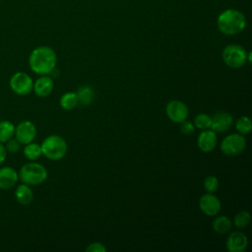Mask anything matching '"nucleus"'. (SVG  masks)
<instances>
[{
	"mask_svg": "<svg viewBox=\"0 0 252 252\" xmlns=\"http://www.w3.org/2000/svg\"><path fill=\"white\" fill-rule=\"evenodd\" d=\"M54 88V81L51 77H48L47 75H41L34 83L32 90L34 91L35 94L39 97H45L48 96Z\"/></svg>",
	"mask_w": 252,
	"mask_h": 252,
	"instance_id": "14",
	"label": "nucleus"
},
{
	"mask_svg": "<svg viewBox=\"0 0 252 252\" xmlns=\"http://www.w3.org/2000/svg\"><path fill=\"white\" fill-rule=\"evenodd\" d=\"M232 227V220L226 216H219L213 220V229L220 234L227 233Z\"/></svg>",
	"mask_w": 252,
	"mask_h": 252,
	"instance_id": "17",
	"label": "nucleus"
},
{
	"mask_svg": "<svg viewBox=\"0 0 252 252\" xmlns=\"http://www.w3.org/2000/svg\"><path fill=\"white\" fill-rule=\"evenodd\" d=\"M40 147L42 155L51 160H59L63 158L68 150L65 139L59 135H50L46 137Z\"/></svg>",
	"mask_w": 252,
	"mask_h": 252,
	"instance_id": "4",
	"label": "nucleus"
},
{
	"mask_svg": "<svg viewBox=\"0 0 252 252\" xmlns=\"http://www.w3.org/2000/svg\"><path fill=\"white\" fill-rule=\"evenodd\" d=\"M246 148V139L239 133H232L224 137L220 143V151L228 157L241 154Z\"/></svg>",
	"mask_w": 252,
	"mask_h": 252,
	"instance_id": "6",
	"label": "nucleus"
},
{
	"mask_svg": "<svg viewBox=\"0 0 252 252\" xmlns=\"http://www.w3.org/2000/svg\"><path fill=\"white\" fill-rule=\"evenodd\" d=\"M86 251H88V252H105L106 248L101 242H93L86 248Z\"/></svg>",
	"mask_w": 252,
	"mask_h": 252,
	"instance_id": "28",
	"label": "nucleus"
},
{
	"mask_svg": "<svg viewBox=\"0 0 252 252\" xmlns=\"http://www.w3.org/2000/svg\"><path fill=\"white\" fill-rule=\"evenodd\" d=\"M219 187V179L214 175H209L204 180V188L207 193H214Z\"/></svg>",
	"mask_w": 252,
	"mask_h": 252,
	"instance_id": "25",
	"label": "nucleus"
},
{
	"mask_svg": "<svg viewBox=\"0 0 252 252\" xmlns=\"http://www.w3.org/2000/svg\"><path fill=\"white\" fill-rule=\"evenodd\" d=\"M9 85L15 94L19 95H26L32 91L33 81L27 73L17 72L10 78Z\"/></svg>",
	"mask_w": 252,
	"mask_h": 252,
	"instance_id": "7",
	"label": "nucleus"
},
{
	"mask_svg": "<svg viewBox=\"0 0 252 252\" xmlns=\"http://www.w3.org/2000/svg\"><path fill=\"white\" fill-rule=\"evenodd\" d=\"M225 246L229 252H243L248 246V238L241 231H233L227 236Z\"/></svg>",
	"mask_w": 252,
	"mask_h": 252,
	"instance_id": "11",
	"label": "nucleus"
},
{
	"mask_svg": "<svg viewBox=\"0 0 252 252\" xmlns=\"http://www.w3.org/2000/svg\"><path fill=\"white\" fill-rule=\"evenodd\" d=\"M6 155H7V151L4 144L0 143V164H2L6 159Z\"/></svg>",
	"mask_w": 252,
	"mask_h": 252,
	"instance_id": "29",
	"label": "nucleus"
},
{
	"mask_svg": "<svg viewBox=\"0 0 252 252\" xmlns=\"http://www.w3.org/2000/svg\"><path fill=\"white\" fill-rule=\"evenodd\" d=\"M15 133V125L8 120L0 121V143H6L13 138Z\"/></svg>",
	"mask_w": 252,
	"mask_h": 252,
	"instance_id": "20",
	"label": "nucleus"
},
{
	"mask_svg": "<svg viewBox=\"0 0 252 252\" xmlns=\"http://www.w3.org/2000/svg\"><path fill=\"white\" fill-rule=\"evenodd\" d=\"M18 174L21 181L30 186L39 185L43 183L47 178L46 168L42 164L32 160V162L24 164Z\"/></svg>",
	"mask_w": 252,
	"mask_h": 252,
	"instance_id": "3",
	"label": "nucleus"
},
{
	"mask_svg": "<svg viewBox=\"0 0 252 252\" xmlns=\"http://www.w3.org/2000/svg\"><path fill=\"white\" fill-rule=\"evenodd\" d=\"M76 94L79 103L82 105H90L94 99V91L90 86H81L77 90Z\"/></svg>",
	"mask_w": 252,
	"mask_h": 252,
	"instance_id": "18",
	"label": "nucleus"
},
{
	"mask_svg": "<svg viewBox=\"0 0 252 252\" xmlns=\"http://www.w3.org/2000/svg\"><path fill=\"white\" fill-rule=\"evenodd\" d=\"M199 208L203 214L209 217L217 216L220 209L221 203L220 199L213 193H207L201 196L199 200Z\"/></svg>",
	"mask_w": 252,
	"mask_h": 252,
	"instance_id": "10",
	"label": "nucleus"
},
{
	"mask_svg": "<svg viewBox=\"0 0 252 252\" xmlns=\"http://www.w3.org/2000/svg\"><path fill=\"white\" fill-rule=\"evenodd\" d=\"M221 58L224 64L230 68H241L247 62V51L239 44H228L222 49Z\"/></svg>",
	"mask_w": 252,
	"mask_h": 252,
	"instance_id": "5",
	"label": "nucleus"
},
{
	"mask_svg": "<svg viewBox=\"0 0 252 252\" xmlns=\"http://www.w3.org/2000/svg\"><path fill=\"white\" fill-rule=\"evenodd\" d=\"M193 124L195 128H198L200 130L210 129L212 124V116L207 113H199L195 116Z\"/></svg>",
	"mask_w": 252,
	"mask_h": 252,
	"instance_id": "22",
	"label": "nucleus"
},
{
	"mask_svg": "<svg viewBox=\"0 0 252 252\" xmlns=\"http://www.w3.org/2000/svg\"><path fill=\"white\" fill-rule=\"evenodd\" d=\"M251 220V216L249 214V212L247 211H240L238 212L234 219H233V224L238 228V229H242L244 227H246Z\"/></svg>",
	"mask_w": 252,
	"mask_h": 252,
	"instance_id": "24",
	"label": "nucleus"
},
{
	"mask_svg": "<svg viewBox=\"0 0 252 252\" xmlns=\"http://www.w3.org/2000/svg\"><path fill=\"white\" fill-rule=\"evenodd\" d=\"M5 148H6L7 152H9L11 154H16V153L19 152V150L21 148V143L16 138L15 139L11 138L10 140H8L6 142Z\"/></svg>",
	"mask_w": 252,
	"mask_h": 252,
	"instance_id": "26",
	"label": "nucleus"
},
{
	"mask_svg": "<svg viewBox=\"0 0 252 252\" xmlns=\"http://www.w3.org/2000/svg\"><path fill=\"white\" fill-rule=\"evenodd\" d=\"M42 155L41 152V147L40 145L31 142L27 145H25L24 148V156L30 159V160H36L37 158H40V156Z\"/></svg>",
	"mask_w": 252,
	"mask_h": 252,
	"instance_id": "21",
	"label": "nucleus"
},
{
	"mask_svg": "<svg viewBox=\"0 0 252 252\" xmlns=\"http://www.w3.org/2000/svg\"><path fill=\"white\" fill-rule=\"evenodd\" d=\"M195 131V126L193 124V122H190V121H183L180 123V132L183 134V135H191L192 133H194Z\"/></svg>",
	"mask_w": 252,
	"mask_h": 252,
	"instance_id": "27",
	"label": "nucleus"
},
{
	"mask_svg": "<svg viewBox=\"0 0 252 252\" xmlns=\"http://www.w3.org/2000/svg\"><path fill=\"white\" fill-rule=\"evenodd\" d=\"M235 128H236V131L245 136L247 134L250 133L251 129H252V122H251V119L248 117V116H241L239 117L237 120H236V123H235Z\"/></svg>",
	"mask_w": 252,
	"mask_h": 252,
	"instance_id": "23",
	"label": "nucleus"
},
{
	"mask_svg": "<svg viewBox=\"0 0 252 252\" xmlns=\"http://www.w3.org/2000/svg\"><path fill=\"white\" fill-rule=\"evenodd\" d=\"M19 180L18 172L10 167L4 166L0 168V189L7 190L12 188Z\"/></svg>",
	"mask_w": 252,
	"mask_h": 252,
	"instance_id": "15",
	"label": "nucleus"
},
{
	"mask_svg": "<svg viewBox=\"0 0 252 252\" xmlns=\"http://www.w3.org/2000/svg\"><path fill=\"white\" fill-rule=\"evenodd\" d=\"M233 123V117L226 111H218L212 116L211 128L216 133L227 131Z\"/></svg>",
	"mask_w": 252,
	"mask_h": 252,
	"instance_id": "12",
	"label": "nucleus"
},
{
	"mask_svg": "<svg viewBox=\"0 0 252 252\" xmlns=\"http://www.w3.org/2000/svg\"><path fill=\"white\" fill-rule=\"evenodd\" d=\"M15 138L21 143V145H27L36 137V127L29 120H24L15 126Z\"/></svg>",
	"mask_w": 252,
	"mask_h": 252,
	"instance_id": "9",
	"label": "nucleus"
},
{
	"mask_svg": "<svg viewBox=\"0 0 252 252\" xmlns=\"http://www.w3.org/2000/svg\"><path fill=\"white\" fill-rule=\"evenodd\" d=\"M165 112L169 120L175 123H181L187 120L189 115V108L183 101L172 99L167 102L165 106Z\"/></svg>",
	"mask_w": 252,
	"mask_h": 252,
	"instance_id": "8",
	"label": "nucleus"
},
{
	"mask_svg": "<svg viewBox=\"0 0 252 252\" xmlns=\"http://www.w3.org/2000/svg\"><path fill=\"white\" fill-rule=\"evenodd\" d=\"M218 29L226 35H233L241 32L247 25L246 17L236 9H227L221 12L217 20Z\"/></svg>",
	"mask_w": 252,
	"mask_h": 252,
	"instance_id": "2",
	"label": "nucleus"
},
{
	"mask_svg": "<svg viewBox=\"0 0 252 252\" xmlns=\"http://www.w3.org/2000/svg\"><path fill=\"white\" fill-rule=\"evenodd\" d=\"M218 143V137L215 131L212 129H206L203 130L197 139V145L198 148L203 153H210L212 152Z\"/></svg>",
	"mask_w": 252,
	"mask_h": 252,
	"instance_id": "13",
	"label": "nucleus"
},
{
	"mask_svg": "<svg viewBox=\"0 0 252 252\" xmlns=\"http://www.w3.org/2000/svg\"><path fill=\"white\" fill-rule=\"evenodd\" d=\"M60 106L65 110H71L79 104L78 96L74 92H67L63 94L59 99Z\"/></svg>",
	"mask_w": 252,
	"mask_h": 252,
	"instance_id": "19",
	"label": "nucleus"
},
{
	"mask_svg": "<svg viewBox=\"0 0 252 252\" xmlns=\"http://www.w3.org/2000/svg\"><path fill=\"white\" fill-rule=\"evenodd\" d=\"M57 55L49 46L34 48L29 57L30 68L38 75H48L55 69Z\"/></svg>",
	"mask_w": 252,
	"mask_h": 252,
	"instance_id": "1",
	"label": "nucleus"
},
{
	"mask_svg": "<svg viewBox=\"0 0 252 252\" xmlns=\"http://www.w3.org/2000/svg\"><path fill=\"white\" fill-rule=\"evenodd\" d=\"M15 198L19 204L23 206H28L33 200V192L31 189L30 185L22 183L17 187L15 191Z\"/></svg>",
	"mask_w": 252,
	"mask_h": 252,
	"instance_id": "16",
	"label": "nucleus"
}]
</instances>
